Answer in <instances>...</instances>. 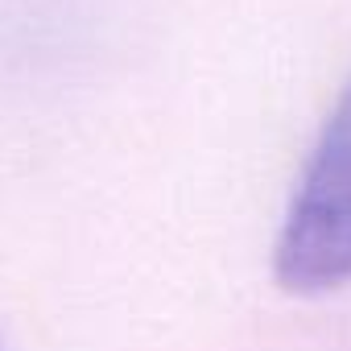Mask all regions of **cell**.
<instances>
[{"mask_svg":"<svg viewBox=\"0 0 351 351\" xmlns=\"http://www.w3.org/2000/svg\"><path fill=\"white\" fill-rule=\"evenodd\" d=\"M273 273L289 293L351 285V83L298 173L273 248Z\"/></svg>","mask_w":351,"mask_h":351,"instance_id":"cell-1","label":"cell"},{"mask_svg":"<svg viewBox=\"0 0 351 351\" xmlns=\"http://www.w3.org/2000/svg\"><path fill=\"white\" fill-rule=\"evenodd\" d=\"M0 351H5V339H0Z\"/></svg>","mask_w":351,"mask_h":351,"instance_id":"cell-2","label":"cell"}]
</instances>
